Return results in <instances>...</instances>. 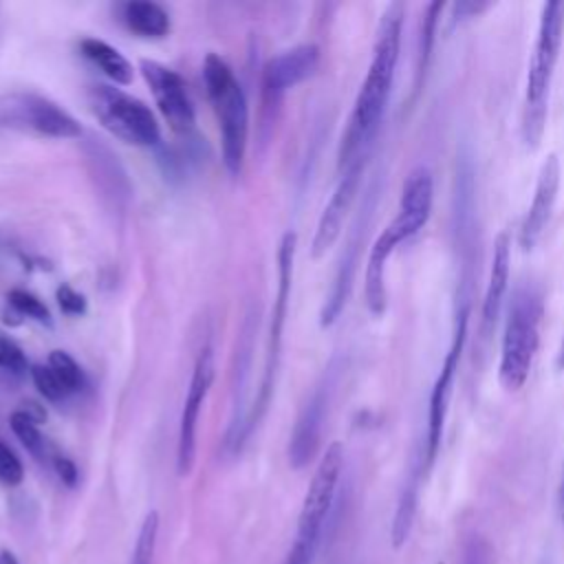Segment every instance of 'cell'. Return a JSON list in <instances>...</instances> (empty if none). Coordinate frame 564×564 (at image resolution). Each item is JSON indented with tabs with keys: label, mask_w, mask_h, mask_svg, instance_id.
Here are the masks:
<instances>
[{
	"label": "cell",
	"mask_w": 564,
	"mask_h": 564,
	"mask_svg": "<svg viewBox=\"0 0 564 564\" xmlns=\"http://www.w3.org/2000/svg\"><path fill=\"white\" fill-rule=\"evenodd\" d=\"M405 7L401 2H390L379 20L377 37L372 46V59L368 64L366 77L357 93L348 126L339 145V170L348 167L357 156L366 154V145L375 137L397 73L399 51H401V29H403Z\"/></svg>",
	"instance_id": "obj_1"
},
{
	"label": "cell",
	"mask_w": 564,
	"mask_h": 564,
	"mask_svg": "<svg viewBox=\"0 0 564 564\" xmlns=\"http://www.w3.org/2000/svg\"><path fill=\"white\" fill-rule=\"evenodd\" d=\"M564 37V4L546 2L542 7L538 35L527 68L520 137L529 150H535L542 141L546 112H549V93L560 57V46Z\"/></svg>",
	"instance_id": "obj_2"
},
{
	"label": "cell",
	"mask_w": 564,
	"mask_h": 564,
	"mask_svg": "<svg viewBox=\"0 0 564 564\" xmlns=\"http://www.w3.org/2000/svg\"><path fill=\"white\" fill-rule=\"evenodd\" d=\"M542 315L544 297L540 289L529 282L518 284L507 306L498 364V379L509 392H518L529 379L540 346Z\"/></svg>",
	"instance_id": "obj_3"
},
{
	"label": "cell",
	"mask_w": 564,
	"mask_h": 564,
	"mask_svg": "<svg viewBox=\"0 0 564 564\" xmlns=\"http://www.w3.org/2000/svg\"><path fill=\"white\" fill-rule=\"evenodd\" d=\"M203 79L218 117L223 163L229 174H238L245 161L247 132H249V108L242 86L234 77L231 68L216 55L209 53L203 62Z\"/></svg>",
	"instance_id": "obj_4"
},
{
	"label": "cell",
	"mask_w": 564,
	"mask_h": 564,
	"mask_svg": "<svg viewBox=\"0 0 564 564\" xmlns=\"http://www.w3.org/2000/svg\"><path fill=\"white\" fill-rule=\"evenodd\" d=\"M88 104L97 121L130 145H156L161 141V128L154 112L137 97L106 84H93L88 88Z\"/></svg>",
	"instance_id": "obj_5"
},
{
	"label": "cell",
	"mask_w": 564,
	"mask_h": 564,
	"mask_svg": "<svg viewBox=\"0 0 564 564\" xmlns=\"http://www.w3.org/2000/svg\"><path fill=\"white\" fill-rule=\"evenodd\" d=\"M467 322H469V311L467 306H460L456 311L454 317V330H452V341L449 348L445 352V359L441 364V372L432 386L430 392V403H427V425H425V438L421 445V454L419 460L423 465V471L427 474L430 467L436 460L438 447H441V438H443V425H445V416H447V408H449V397H452V383L458 370V361L465 348V339H467Z\"/></svg>",
	"instance_id": "obj_6"
},
{
	"label": "cell",
	"mask_w": 564,
	"mask_h": 564,
	"mask_svg": "<svg viewBox=\"0 0 564 564\" xmlns=\"http://www.w3.org/2000/svg\"><path fill=\"white\" fill-rule=\"evenodd\" d=\"M341 467H344V447L339 441H335L322 454V458L315 467V474L308 482V489H306V496H304V502L300 509V518H297V533H295L293 542L317 551L324 520L335 500Z\"/></svg>",
	"instance_id": "obj_7"
},
{
	"label": "cell",
	"mask_w": 564,
	"mask_h": 564,
	"mask_svg": "<svg viewBox=\"0 0 564 564\" xmlns=\"http://www.w3.org/2000/svg\"><path fill=\"white\" fill-rule=\"evenodd\" d=\"M293 256H295V234L286 231L282 236L280 249H278V295H275V304H273V319H271V335H269V350H267V366H264V379L260 386V394L258 401L249 414V423L247 430L253 427V423L260 421L269 397H271V388H273V377H275V368H278V357H280V341H282V328H284V319H286V306H289V295H291V278H293Z\"/></svg>",
	"instance_id": "obj_8"
},
{
	"label": "cell",
	"mask_w": 564,
	"mask_h": 564,
	"mask_svg": "<svg viewBox=\"0 0 564 564\" xmlns=\"http://www.w3.org/2000/svg\"><path fill=\"white\" fill-rule=\"evenodd\" d=\"M214 381V352L209 346H203L187 388L185 405L181 412V425H178V445H176V471L178 476H187L194 467L196 458V425L203 410V403L207 399L209 386Z\"/></svg>",
	"instance_id": "obj_9"
},
{
	"label": "cell",
	"mask_w": 564,
	"mask_h": 564,
	"mask_svg": "<svg viewBox=\"0 0 564 564\" xmlns=\"http://www.w3.org/2000/svg\"><path fill=\"white\" fill-rule=\"evenodd\" d=\"M2 110H4L2 121H7L9 126L33 130L42 137L73 139V137L82 134L79 123L66 110H62L51 99L33 95V93H22V95L9 97L7 106Z\"/></svg>",
	"instance_id": "obj_10"
},
{
	"label": "cell",
	"mask_w": 564,
	"mask_h": 564,
	"mask_svg": "<svg viewBox=\"0 0 564 564\" xmlns=\"http://www.w3.org/2000/svg\"><path fill=\"white\" fill-rule=\"evenodd\" d=\"M139 68L167 126L178 134H187L194 128V106L185 79L154 59H141Z\"/></svg>",
	"instance_id": "obj_11"
},
{
	"label": "cell",
	"mask_w": 564,
	"mask_h": 564,
	"mask_svg": "<svg viewBox=\"0 0 564 564\" xmlns=\"http://www.w3.org/2000/svg\"><path fill=\"white\" fill-rule=\"evenodd\" d=\"M364 167H366V154L357 156L348 167L341 170V176H339V183L337 187L333 189L319 220H317V227H315V236H313V242H311V256L313 258H319L324 256L337 240L341 227H344V220L352 207V200L359 192V183H361V176H364Z\"/></svg>",
	"instance_id": "obj_12"
},
{
	"label": "cell",
	"mask_w": 564,
	"mask_h": 564,
	"mask_svg": "<svg viewBox=\"0 0 564 564\" xmlns=\"http://www.w3.org/2000/svg\"><path fill=\"white\" fill-rule=\"evenodd\" d=\"M560 181H562L560 159L555 152H551L540 165L531 205H529V209L520 223V229H518V245L522 251H531L538 245V240L542 238V234L551 220L555 200H557Z\"/></svg>",
	"instance_id": "obj_13"
},
{
	"label": "cell",
	"mask_w": 564,
	"mask_h": 564,
	"mask_svg": "<svg viewBox=\"0 0 564 564\" xmlns=\"http://www.w3.org/2000/svg\"><path fill=\"white\" fill-rule=\"evenodd\" d=\"M317 64L319 48L315 44H300L273 55L262 70V90L267 104L273 106L289 88L311 77Z\"/></svg>",
	"instance_id": "obj_14"
},
{
	"label": "cell",
	"mask_w": 564,
	"mask_h": 564,
	"mask_svg": "<svg viewBox=\"0 0 564 564\" xmlns=\"http://www.w3.org/2000/svg\"><path fill=\"white\" fill-rule=\"evenodd\" d=\"M328 392H330V381L324 377L315 390L311 392L308 401L304 403L291 434L289 443V460L295 469L304 467L317 452L326 408H328Z\"/></svg>",
	"instance_id": "obj_15"
},
{
	"label": "cell",
	"mask_w": 564,
	"mask_h": 564,
	"mask_svg": "<svg viewBox=\"0 0 564 564\" xmlns=\"http://www.w3.org/2000/svg\"><path fill=\"white\" fill-rule=\"evenodd\" d=\"M509 269H511V236L507 229H502L494 240V256H491L489 278L485 284L482 308H480V333L485 337H489V333L498 322V315L509 289Z\"/></svg>",
	"instance_id": "obj_16"
},
{
	"label": "cell",
	"mask_w": 564,
	"mask_h": 564,
	"mask_svg": "<svg viewBox=\"0 0 564 564\" xmlns=\"http://www.w3.org/2000/svg\"><path fill=\"white\" fill-rule=\"evenodd\" d=\"M405 238L401 231L390 223L383 227V231L375 238L368 262H366V275H364V295L366 306L372 315H383L388 304V291H386V262L392 256V251L403 242Z\"/></svg>",
	"instance_id": "obj_17"
},
{
	"label": "cell",
	"mask_w": 564,
	"mask_h": 564,
	"mask_svg": "<svg viewBox=\"0 0 564 564\" xmlns=\"http://www.w3.org/2000/svg\"><path fill=\"white\" fill-rule=\"evenodd\" d=\"M432 198H434V181L432 172L425 165L414 167L403 183L399 212L394 220L412 236H416L430 220L432 214Z\"/></svg>",
	"instance_id": "obj_18"
},
{
	"label": "cell",
	"mask_w": 564,
	"mask_h": 564,
	"mask_svg": "<svg viewBox=\"0 0 564 564\" xmlns=\"http://www.w3.org/2000/svg\"><path fill=\"white\" fill-rule=\"evenodd\" d=\"M121 20L126 26L141 37H165L170 33L167 11L152 0H130L121 7Z\"/></svg>",
	"instance_id": "obj_19"
},
{
	"label": "cell",
	"mask_w": 564,
	"mask_h": 564,
	"mask_svg": "<svg viewBox=\"0 0 564 564\" xmlns=\"http://www.w3.org/2000/svg\"><path fill=\"white\" fill-rule=\"evenodd\" d=\"M79 48H82V55L88 62H93L115 84L126 86V84L132 82V66H130V62L115 46H110L108 42L97 40V37H84L79 42Z\"/></svg>",
	"instance_id": "obj_20"
},
{
	"label": "cell",
	"mask_w": 564,
	"mask_h": 564,
	"mask_svg": "<svg viewBox=\"0 0 564 564\" xmlns=\"http://www.w3.org/2000/svg\"><path fill=\"white\" fill-rule=\"evenodd\" d=\"M443 11L441 2H430L425 7V13L421 15V33H419V53H416V79H414V93L421 90L423 77H425V68L432 55V44H434V31H436V20L438 13Z\"/></svg>",
	"instance_id": "obj_21"
},
{
	"label": "cell",
	"mask_w": 564,
	"mask_h": 564,
	"mask_svg": "<svg viewBox=\"0 0 564 564\" xmlns=\"http://www.w3.org/2000/svg\"><path fill=\"white\" fill-rule=\"evenodd\" d=\"M9 425L13 430V434L18 436V441L22 443V447L37 460H44L46 458V445H44V438L37 430V423L24 412V410H15L11 416H9Z\"/></svg>",
	"instance_id": "obj_22"
},
{
	"label": "cell",
	"mask_w": 564,
	"mask_h": 564,
	"mask_svg": "<svg viewBox=\"0 0 564 564\" xmlns=\"http://www.w3.org/2000/svg\"><path fill=\"white\" fill-rule=\"evenodd\" d=\"M48 368L55 372V377L59 379V383L66 388L68 394L79 392L84 388V372L79 368V364L64 350H53L48 355Z\"/></svg>",
	"instance_id": "obj_23"
},
{
	"label": "cell",
	"mask_w": 564,
	"mask_h": 564,
	"mask_svg": "<svg viewBox=\"0 0 564 564\" xmlns=\"http://www.w3.org/2000/svg\"><path fill=\"white\" fill-rule=\"evenodd\" d=\"M156 531H159V513L150 511L143 518V524L139 529L130 564H152L154 546H156Z\"/></svg>",
	"instance_id": "obj_24"
},
{
	"label": "cell",
	"mask_w": 564,
	"mask_h": 564,
	"mask_svg": "<svg viewBox=\"0 0 564 564\" xmlns=\"http://www.w3.org/2000/svg\"><path fill=\"white\" fill-rule=\"evenodd\" d=\"M7 300H9V304L15 313H20L24 317H31L35 322H42V324H51V313L37 295H33L29 291H22V289H13V291H9Z\"/></svg>",
	"instance_id": "obj_25"
},
{
	"label": "cell",
	"mask_w": 564,
	"mask_h": 564,
	"mask_svg": "<svg viewBox=\"0 0 564 564\" xmlns=\"http://www.w3.org/2000/svg\"><path fill=\"white\" fill-rule=\"evenodd\" d=\"M31 379L35 383V388L40 390V394L48 401H62L68 397L66 388L59 383V379L55 377V372L48 368V364H35L31 366Z\"/></svg>",
	"instance_id": "obj_26"
},
{
	"label": "cell",
	"mask_w": 564,
	"mask_h": 564,
	"mask_svg": "<svg viewBox=\"0 0 564 564\" xmlns=\"http://www.w3.org/2000/svg\"><path fill=\"white\" fill-rule=\"evenodd\" d=\"M458 564H494V549L482 535H469L460 546Z\"/></svg>",
	"instance_id": "obj_27"
},
{
	"label": "cell",
	"mask_w": 564,
	"mask_h": 564,
	"mask_svg": "<svg viewBox=\"0 0 564 564\" xmlns=\"http://www.w3.org/2000/svg\"><path fill=\"white\" fill-rule=\"evenodd\" d=\"M22 478H24V467L20 458L11 447H7L0 441V482L7 487H15L22 482Z\"/></svg>",
	"instance_id": "obj_28"
},
{
	"label": "cell",
	"mask_w": 564,
	"mask_h": 564,
	"mask_svg": "<svg viewBox=\"0 0 564 564\" xmlns=\"http://www.w3.org/2000/svg\"><path fill=\"white\" fill-rule=\"evenodd\" d=\"M0 368L9 370L13 375L31 372L22 348L18 344H13L11 339H7V337H0Z\"/></svg>",
	"instance_id": "obj_29"
},
{
	"label": "cell",
	"mask_w": 564,
	"mask_h": 564,
	"mask_svg": "<svg viewBox=\"0 0 564 564\" xmlns=\"http://www.w3.org/2000/svg\"><path fill=\"white\" fill-rule=\"evenodd\" d=\"M57 297V304L59 308L66 313V315H84L86 313V300L82 293H77L73 286L68 284H62L55 293Z\"/></svg>",
	"instance_id": "obj_30"
},
{
	"label": "cell",
	"mask_w": 564,
	"mask_h": 564,
	"mask_svg": "<svg viewBox=\"0 0 564 564\" xmlns=\"http://www.w3.org/2000/svg\"><path fill=\"white\" fill-rule=\"evenodd\" d=\"M53 463H55V471L62 478V482H66L68 487H75L77 485V467H75V463L70 458H66V456H55Z\"/></svg>",
	"instance_id": "obj_31"
},
{
	"label": "cell",
	"mask_w": 564,
	"mask_h": 564,
	"mask_svg": "<svg viewBox=\"0 0 564 564\" xmlns=\"http://www.w3.org/2000/svg\"><path fill=\"white\" fill-rule=\"evenodd\" d=\"M491 4L489 2H474V0H467V2H456L452 9L458 18H474L478 13H482L485 9H489Z\"/></svg>",
	"instance_id": "obj_32"
},
{
	"label": "cell",
	"mask_w": 564,
	"mask_h": 564,
	"mask_svg": "<svg viewBox=\"0 0 564 564\" xmlns=\"http://www.w3.org/2000/svg\"><path fill=\"white\" fill-rule=\"evenodd\" d=\"M0 564H20V562L11 551L4 549V551H0Z\"/></svg>",
	"instance_id": "obj_33"
},
{
	"label": "cell",
	"mask_w": 564,
	"mask_h": 564,
	"mask_svg": "<svg viewBox=\"0 0 564 564\" xmlns=\"http://www.w3.org/2000/svg\"><path fill=\"white\" fill-rule=\"evenodd\" d=\"M557 368L564 370V337H562V344H560V350H557Z\"/></svg>",
	"instance_id": "obj_34"
},
{
	"label": "cell",
	"mask_w": 564,
	"mask_h": 564,
	"mask_svg": "<svg viewBox=\"0 0 564 564\" xmlns=\"http://www.w3.org/2000/svg\"><path fill=\"white\" fill-rule=\"evenodd\" d=\"M557 496H560V505H562V511H564V469H562V478H560V491H557Z\"/></svg>",
	"instance_id": "obj_35"
}]
</instances>
